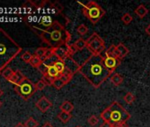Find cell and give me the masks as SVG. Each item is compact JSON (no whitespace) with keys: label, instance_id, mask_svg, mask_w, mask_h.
<instances>
[{"label":"cell","instance_id":"4fadbf2b","mask_svg":"<svg viewBox=\"0 0 150 127\" xmlns=\"http://www.w3.org/2000/svg\"><path fill=\"white\" fill-rule=\"evenodd\" d=\"M26 79H27V78L24 76V74H23L21 71H15L13 76L12 77V79H11L9 81H10L11 83L14 84L15 86H17V85L21 84Z\"/></svg>","mask_w":150,"mask_h":127},{"label":"cell","instance_id":"836d02e7","mask_svg":"<svg viewBox=\"0 0 150 127\" xmlns=\"http://www.w3.org/2000/svg\"><path fill=\"white\" fill-rule=\"evenodd\" d=\"M47 84L42 80H40L39 81H37V83L35 84V87H36V90H43L45 87H46Z\"/></svg>","mask_w":150,"mask_h":127},{"label":"cell","instance_id":"9c48e42d","mask_svg":"<svg viewBox=\"0 0 150 127\" xmlns=\"http://www.w3.org/2000/svg\"><path fill=\"white\" fill-rule=\"evenodd\" d=\"M69 44L65 45V46L52 48L53 49V54L58 60L64 61L66 57L71 56V53H70V49H69Z\"/></svg>","mask_w":150,"mask_h":127},{"label":"cell","instance_id":"4316f807","mask_svg":"<svg viewBox=\"0 0 150 127\" xmlns=\"http://www.w3.org/2000/svg\"><path fill=\"white\" fill-rule=\"evenodd\" d=\"M105 56H116V45H110L105 50Z\"/></svg>","mask_w":150,"mask_h":127},{"label":"cell","instance_id":"2e32d148","mask_svg":"<svg viewBox=\"0 0 150 127\" xmlns=\"http://www.w3.org/2000/svg\"><path fill=\"white\" fill-rule=\"evenodd\" d=\"M123 81H124V78L119 73H114L110 76V82L116 87L120 86L123 83Z\"/></svg>","mask_w":150,"mask_h":127},{"label":"cell","instance_id":"7a4b0ae2","mask_svg":"<svg viewBox=\"0 0 150 127\" xmlns=\"http://www.w3.org/2000/svg\"><path fill=\"white\" fill-rule=\"evenodd\" d=\"M31 29L46 43L50 48H57L68 45L71 41V34L66 30L64 25L56 20L55 23L47 28H40L30 26Z\"/></svg>","mask_w":150,"mask_h":127},{"label":"cell","instance_id":"9a60e30c","mask_svg":"<svg viewBox=\"0 0 150 127\" xmlns=\"http://www.w3.org/2000/svg\"><path fill=\"white\" fill-rule=\"evenodd\" d=\"M44 74H45V73H44ZM46 74H47L48 76H50V78L54 79V80H56V79L59 78V77H60V75H61V74L59 73V72L57 70V68H56L54 66L47 67Z\"/></svg>","mask_w":150,"mask_h":127},{"label":"cell","instance_id":"ac0fdd59","mask_svg":"<svg viewBox=\"0 0 150 127\" xmlns=\"http://www.w3.org/2000/svg\"><path fill=\"white\" fill-rule=\"evenodd\" d=\"M73 109H74L73 104L71 102H70L69 101H64L60 105V109H61V111H64V112L71 113L73 110Z\"/></svg>","mask_w":150,"mask_h":127},{"label":"cell","instance_id":"e0dca14e","mask_svg":"<svg viewBox=\"0 0 150 127\" xmlns=\"http://www.w3.org/2000/svg\"><path fill=\"white\" fill-rule=\"evenodd\" d=\"M56 20H54L50 16H43L40 21V24L42 26H43L44 28H50L51 27L54 23H55Z\"/></svg>","mask_w":150,"mask_h":127},{"label":"cell","instance_id":"8992f818","mask_svg":"<svg viewBox=\"0 0 150 127\" xmlns=\"http://www.w3.org/2000/svg\"><path fill=\"white\" fill-rule=\"evenodd\" d=\"M87 49L93 55H101L105 49L104 41L97 33L94 32L87 40Z\"/></svg>","mask_w":150,"mask_h":127},{"label":"cell","instance_id":"44dd1931","mask_svg":"<svg viewBox=\"0 0 150 127\" xmlns=\"http://www.w3.org/2000/svg\"><path fill=\"white\" fill-rule=\"evenodd\" d=\"M29 64H30V66H33L34 68L39 69L42 66V58L33 55V57H32V59H31Z\"/></svg>","mask_w":150,"mask_h":127},{"label":"cell","instance_id":"f35d334b","mask_svg":"<svg viewBox=\"0 0 150 127\" xmlns=\"http://www.w3.org/2000/svg\"><path fill=\"white\" fill-rule=\"evenodd\" d=\"M14 127H26L25 123H18Z\"/></svg>","mask_w":150,"mask_h":127},{"label":"cell","instance_id":"f546056e","mask_svg":"<svg viewBox=\"0 0 150 127\" xmlns=\"http://www.w3.org/2000/svg\"><path fill=\"white\" fill-rule=\"evenodd\" d=\"M88 28L84 24H81L77 28V33L80 34L81 35H85L86 34H88Z\"/></svg>","mask_w":150,"mask_h":127},{"label":"cell","instance_id":"f1b7e54d","mask_svg":"<svg viewBox=\"0 0 150 127\" xmlns=\"http://www.w3.org/2000/svg\"><path fill=\"white\" fill-rule=\"evenodd\" d=\"M132 16L130 14V13H124V15L122 16V18H121V20L123 21V23L125 24V25H129L132 21Z\"/></svg>","mask_w":150,"mask_h":127},{"label":"cell","instance_id":"ffe728a7","mask_svg":"<svg viewBox=\"0 0 150 127\" xmlns=\"http://www.w3.org/2000/svg\"><path fill=\"white\" fill-rule=\"evenodd\" d=\"M73 45L77 50H83L87 49V41H85L83 38H80L75 42H73Z\"/></svg>","mask_w":150,"mask_h":127},{"label":"cell","instance_id":"d6a6232c","mask_svg":"<svg viewBox=\"0 0 150 127\" xmlns=\"http://www.w3.org/2000/svg\"><path fill=\"white\" fill-rule=\"evenodd\" d=\"M42 80L47 84V86H52V84H53V82H54V79H52V78H50V76H48L46 73L45 74H42Z\"/></svg>","mask_w":150,"mask_h":127},{"label":"cell","instance_id":"8fae6325","mask_svg":"<svg viewBox=\"0 0 150 127\" xmlns=\"http://www.w3.org/2000/svg\"><path fill=\"white\" fill-rule=\"evenodd\" d=\"M36 108L42 111V112H46L48 109H50L52 107V102L45 96H42L36 102H35Z\"/></svg>","mask_w":150,"mask_h":127},{"label":"cell","instance_id":"d590c367","mask_svg":"<svg viewBox=\"0 0 150 127\" xmlns=\"http://www.w3.org/2000/svg\"><path fill=\"white\" fill-rule=\"evenodd\" d=\"M100 127H112V124H110V123H108V122L103 121V123L100 125Z\"/></svg>","mask_w":150,"mask_h":127},{"label":"cell","instance_id":"7bdbcfd3","mask_svg":"<svg viewBox=\"0 0 150 127\" xmlns=\"http://www.w3.org/2000/svg\"><path fill=\"white\" fill-rule=\"evenodd\" d=\"M75 127H81V126H75Z\"/></svg>","mask_w":150,"mask_h":127},{"label":"cell","instance_id":"277c9868","mask_svg":"<svg viewBox=\"0 0 150 127\" xmlns=\"http://www.w3.org/2000/svg\"><path fill=\"white\" fill-rule=\"evenodd\" d=\"M100 116L103 121L114 125L126 123L131 118V114L118 102H114L101 113Z\"/></svg>","mask_w":150,"mask_h":127},{"label":"cell","instance_id":"5b68a950","mask_svg":"<svg viewBox=\"0 0 150 127\" xmlns=\"http://www.w3.org/2000/svg\"><path fill=\"white\" fill-rule=\"evenodd\" d=\"M82 6V13L84 16L87 17L93 25L96 24L105 15V11L100 5H98L95 1H89L87 5Z\"/></svg>","mask_w":150,"mask_h":127},{"label":"cell","instance_id":"4dcf8cb0","mask_svg":"<svg viewBox=\"0 0 150 127\" xmlns=\"http://www.w3.org/2000/svg\"><path fill=\"white\" fill-rule=\"evenodd\" d=\"M32 57H33V55L29 52V51H26V52H24L22 55H21V59L25 62V63H30V61H31V59H32Z\"/></svg>","mask_w":150,"mask_h":127},{"label":"cell","instance_id":"8d00e7d4","mask_svg":"<svg viewBox=\"0 0 150 127\" xmlns=\"http://www.w3.org/2000/svg\"><path fill=\"white\" fill-rule=\"evenodd\" d=\"M42 127H54V126H53L52 123H50V122H46V123L42 125Z\"/></svg>","mask_w":150,"mask_h":127},{"label":"cell","instance_id":"6da1fadb","mask_svg":"<svg viewBox=\"0 0 150 127\" xmlns=\"http://www.w3.org/2000/svg\"><path fill=\"white\" fill-rule=\"evenodd\" d=\"M79 73L95 88H98L112 74L104 66L102 55H93L81 66Z\"/></svg>","mask_w":150,"mask_h":127},{"label":"cell","instance_id":"484cf974","mask_svg":"<svg viewBox=\"0 0 150 127\" xmlns=\"http://www.w3.org/2000/svg\"><path fill=\"white\" fill-rule=\"evenodd\" d=\"M123 99H124V101H125V103H127V104H132V103L136 100V96H135L132 93L128 92V93L124 96Z\"/></svg>","mask_w":150,"mask_h":127},{"label":"cell","instance_id":"30bf717a","mask_svg":"<svg viewBox=\"0 0 150 127\" xmlns=\"http://www.w3.org/2000/svg\"><path fill=\"white\" fill-rule=\"evenodd\" d=\"M64 65H65V68L71 73H72L73 75L75 73H77L80 72V69H81V66L80 65L77 63V62H75L71 56H68L66 57L64 60Z\"/></svg>","mask_w":150,"mask_h":127},{"label":"cell","instance_id":"3957f363","mask_svg":"<svg viewBox=\"0 0 150 127\" xmlns=\"http://www.w3.org/2000/svg\"><path fill=\"white\" fill-rule=\"evenodd\" d=\"M21 47L0 28V70L3 71L21 52Z\"/></svg>","mask_w":150,"mask_h":127},{"label":"cell","instance_id":"ba28073f","mask_svg":"<svg viewBox=\"0 0 150 127\" xmlns=\"http://www.w3.org/2000/svg\"><path fill=\"white\" fill-rule=\"evenodd\" d=\"M121 61L122 60L116 56H103V65L111 73H113L117 67L120 65Z\"/></svg>","mask_w":150,"mask_h":127},{"label":"cell","instance_id":"d6986e66","mask_svg":"<svg viewBox=\"0 0 150 127\" xmlns=\"http://www.w3.org/2000/svg\"><path fill=\"white\" fill-rule=\"evenodd\" d=\"M71 116H71V113H67V112H64V111L59 112L58 115H57V118H58L62 123H68V122L71 120Z\"/></svg>","mask_w":150,"mask_h":127},{"label":"cell","instance_id":"7402d4cb","mask_svg":"<svg viewBox=\"0 0 150 127\" xmlns=\"http://www.w3.org/2000/svg\"><path fill=\"white\" fill-rule=\"evenodd\" d=\"M14 73H15V72H14L12 68L6 67V68H5V69L2 71V76H3L6 80L9 81V80L12 79V77L13 76Z\"/></svg>","mask_w":150,"mask_h":127},{"label":"cell","instance_id":"b9f144b4","mask_svg":"<svg viewBox=\"0 0 150 127\" xmlns=\"http://www.w3.org/2000/svg\"><path fill=\"white\" fill-rule=\"evenodd\" d=\"M0 74H2V71L1 70H0Z\"/></svg>","mask_w":150,"mask_h":127},{"label":"cell","instance_id":"ab89813d","mask_svg":"<svg viewBox=\"0 0 150 127\" xmlns=\"http://www.w3.org/2000/svg\"><path fill=\"white\" fill-rule=\"evenodd\" d=\"M3 93H4L3 90H2V89H0V96H1V95H3Z\"/></svg>","mask_w":150,"mask_h":127},{"label":"cell","instance_id":"52a82bcc","mask_svg":"<svg viewBox=\"0 0 150 127\" xmlns=\"http://www.w3.org/2000/svg\"><path fill=\"white\" fill-rule=\"evenodd\" d=\"M14 90L25 101H28L37 91L36 90V87H35V84H34L28 78L21 84L15 86L14 87Z\"/></svg>","mask_w":150,"mask_h":127},{"label":"cell","instance_id":"83f0119b","mask_svg":"<svg viewBox=\"0 0 150 127\" xmlns=\"http://www.w3.org/2000/svg\"><path fill=\"white\" fill-rule=\"evenodd\" d=\"M25 125H26V127H38L39 123H38L35 118H33L32 116H30V117L26 121Z\"/></svg>","mask_w":150,"mask_h":127},{"label":"cell","instance_id":"7c38bea8","mask_svg":"<svg viewBox=\"0 0 150 127\" xmlns=\"http://www.w3.org/2000/svg\"><path fill=\"white\" fill-rule=\"evenodd\" d=\"M128 53H129V49L124 43L120 42L119 44L116 45V57L122 60L125 56L128 55Z\"/></svg>","mask_w":150,"mask_h":127},{"label":"cell","instance_id":"cb8c5ba5","mask_svg":"<svg viewBox=\"0 0 150 127\" xmlns=\"http://www.w3.org/2000/svg\"><path fill=\"white\" fill-rule=\"evenodd\" d=\"M54 66L57 68V70L59 72L60 74L64 73V72L65 71V65H64V61H62V60H57V61L55 63Z\"/></svg>","mask_w":150,"mask_h":127},{"label":"cell","instance_id":"d4e9b609","mask_svg":"<svg viewBox=\"0 0 150 127\" xmlns=\"http://www.w3.org/2000/svg\"><path fill=\"white\" fill-rule=\"evenodd\" d=\"M48 49H49V48H47V47H40V48L36 49V50L35 51V56L42 59V57L45 56Z\"/></svg>","mask_w":150,"mask_h":127},{"label":"cell","instance_id":"5bb4252c","mask_svg":"<svg viewBox=\"0 0 150 127\" xmlns=\"http://www.w3.org/2000/svg\"><path fill=\"white\" fill-rule=\"evenodd\" d=\"M134 13L135 14L140 18V19H143L146 16V14L148 13V10L147 8L144 6V5H139V6H137V8L134 10Z\"/></svg>","mask_w":150,"mask_h":127},{"label":"cell","instance_id":"e575fe53","mask_svg":"<svg viewBox=\"0 0 150 127\" xmlns=\"http://www.w3.org/2000/svg\"><path fill=\"white\" fill-rule=\"evenodd\" d=\"M112 127H129V126L126 123H117V124L112 125Z\"/></svg>","mask_w":150,"mask_h":127},{"label":"cell","instance_id":"603a6c76","mask_svg":"<svg viewBox=\"0 0 150 127\" xmlns=\"http://www.w3.org/2000/svg\"><path fill=\"white\" fill-rule=\"evenodd\" d=\"M58 59L55 56H52L50 58H47L45 60L42 61V65L45 66V67H49V66H52L55 65V63L57 61Z\"/></svg>","mask_w":150,"mask_h":127},{"label":"cell","instance_id":"60d3db41","mask_svg":"<svg viewBox=\"0 0 150 127\" xmlns=\"http://www.w3.org/2000/svg\"><path fill=\"white\" fill-rule=\"evenodd\" d=\"M1 106H2V102L0 101V107H1Z\"/></svg>","mask_w":150,"mask_h":127},{"label":"cell","instance_id":"1f68e13d","mask_svg":"<svg viewBox=\"0 0 150 127\" xmlns=\"http://www.w3.org/2000/svg\"><path fill=\"white\" fill-rule=\"evenodd\" d=\"M88 123L90 126H96L98 123H99V118L96 116V115H92L88 119Z\"/></svg>","mask_w":150,"mask_h":127},{"label":"cell","instance_id":"74e56055","mask_svg":"<svg viewBox=\"0 0 150 127\" xmlns=\"http://www.w3.org/2000/svg\"><path fill=\"white\" fill-rule=\"evenodd\" d=\"M146 33L147 35L150 36V24L146 27Z\"/></svg>","mask_w":150,"mask_h":127}]
</instances>
